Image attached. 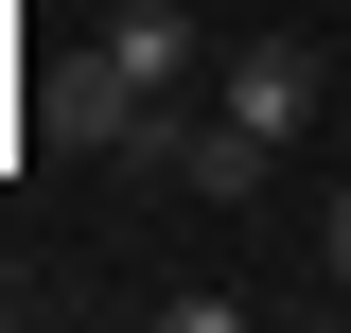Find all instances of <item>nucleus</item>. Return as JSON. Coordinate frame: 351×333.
<instances>
[{
	"mask_svg": "<svg viewBox=\"0 0 351 333\" xmlns=\"http://www.w3.org/2000/svg\"><path fill=\"white\" fill-rule=\"evenodd\" d=\"M211 123H246L263 158H281V140L316 123V53H299V36H246V53L211 71Z\"/></svg>",
	"mask_w": 351,
	"mask_h": 333,
	"instance_id": "nucleus-2",
	"label": "nucleus"
},
{
	"mask_svg": "<svg viewBox=\"0 0 351 333\" xmlns=\"http://www.w3.org/2000/svg\"><path fill=\"white\" fill-rule=\"evenodd\" d=\"M316 263H334V298H351V193H316Z\"/></svg>",
	"mask_w": 351,
	"mask_h": 333,
	"instance_id": "nucleus-3",
	"label": "nucleus"
},
{
	"mask_svg": "<svg viewBox=\"0 0 351 333\" xmlns=\"http://www.w3.org/2000/svg\"><path fill=\"white\" fill-rule=\"evenodd\" d=\"M334 53H351V36H334Z\"/></svg>",
	"mask_w": 351,
	"mask_h": 333,
	"instance_id": "nucleus-4",
	"label": "nucleus"
},
{
	"mask_svg": "<svg viewBox=\"0 0 351 333\" xmlns=\"http://www.w3.org/2000/svg\"><path fill=\"white\" fill-rule=\"evenodd\" d=\"M193 88V18L176 0H106V36H88V106H176Z\"/></svg>",
	"mask_w": 351,
	"mask_h": 333,
	"instance_id": "nucleus-1",
	"label": "nucleus"
}]
</instances>
